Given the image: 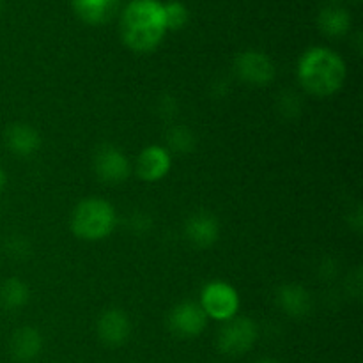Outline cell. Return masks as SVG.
Listing matches in <instances>:
<instances>
[{"label":"cell","instance_id":"cell-1","mask_svg":"<svg viewBox=\"0 0 363 363\" xmlns=\"http://www.w3.org/2000/svg\"><path fill=\"white\" fill-rule=\"evenodd\" d=\"M163 2L131 0L121 16V35L124 45L138 53H147L162 45L167 34Z\"/></svg>","mask_w":363,"mask_h":363},{"label":"cell","instance_id":"cell-2","mask_svg":"<svg viewBox=\"0 0 363 363\" xmlns=\"http://www.w3.org/2000/svg\"><path fill=\"white\" fill-rule=\"evenodd\" d=\"M346 62L326 46H312L298 62V80L301 87L315 98L333 96L346 80Z\"/></svg>","mask_w":363,"mask_h":363},{"label":"cell","instance_id":"cell-3","mask_svg":"<svg viewBox=\"0 0 363 363\" xmlns=\"http://www.w3.org/2000/svg\"><path fill=\"white\" fill-rule=\"evenodd\" d=\"M117 215L113 206L103 199H85L71 215V230L84 241H99L113 233Z\"/></svg>","mask_w":363,"mask_h":363},{"label":"cell","instance_id":"cell-4","mask_svg":"<svg viewBox=\"0 0 363 363\" xmlns=\"http://www.w3.org/2000/svg\"><path fill=\"white\" fill-rule=\"evenodd\" d=\"M199 305L208 318L225 323L236 318L238 311H240V294L230 284L213 280V282L206 284L202 289Z\"/></svg>","mask_w":363,"mask_h":363},{"label":"cell","instance_id":"cell-5","mask_svg":"<svg viewBox=\"0 0 363 363\" xmlns=\"http://www.w3.org/2000/svg\"><path fill=\"white\" fill-rule=\"evenodd\" d=\"M257 326L248 318H233L223 323L218 332V350L227 357H241L254 347Z\"/></svg>","mask_w":363,"mask_h":363},{"label":"cell","instance_id":"cell-6","mask_svg":"<svg viewBox=\"0 0 363 363\" xmlns=\"http://www.w3.org/2000/svg\"><path fill=\"white\" fill-rule=\"evenodd\" d=\"M238 77L252 85H268L275 78V66L266 53L257 50L241 52L234 60Z\"/></svg>","mask_w":363,"mask_h":363},{"label":"cell","instance_id":"cell-7","mask_svg":"<svg viewBox=\"0 0 363 363\" xmlns=\"http://www.w3.org/2000/svg\"><path fill=\"white\" fill-rule=\"evenodd\" d=\"M208 325V315L195 301H184L172 308L169 315V328L174 335L181 339H191L204 332Z\"/></svg>","mask_w":363,"mask_h":363},{"label":"cell","instance_id":"cell-8","mask_svg":"<svg viewBox=\"0 0 363 363\" xmlns=\"http://www.w3.org/2000/svg\"><path fill=\"white\" fill-rule=\"evenodd\" d=\"M94 172L103 183L119 184L130 177L131 165L123 151L112 145H103L94 155Z\"/></svg>","mask_w":363,"mask_h":363},{"label":"cell","instance_id":"cell-9","mask_svg":"<svg viewBox=\"0 0 363 363\" xmlns=\"http://www.w3.org/2000/svg\"><path fill=\"white\" fill-rule=\"evenodd\" d=\"M172 167V158L169 151L162 145H149L138 155L137 158V174L142 181L155 183L163 179Z\"/></svg>","mask_w":363,"mask_h":363},{"label":"cell","instance_id":"cell-10","mask_svg":"<svg viewBox=\"0 0 363 363\" xmlns=\"http://www.w3.org/2000/svg\"><path fill=\"white\" fill-rule=\"evenodd\" d=\"M131 332V325L128 315L123 311H106L98 321V335L105 346L119 347L128 340Z\"/></svg>","mask_w":363,"mask_h":363},{"label":"cell","instance_id":"cell-11","mask_svg":"<svg viewBox=\"0 0 363 363\" xmlns=\"http://www.w3.org/2000/svg\"><path fill=\"white\" fill-rule=\"evenodd\" d=\"M184 233H186L188 241L199 248H208L216 243L220 236V225L218 220L209 213H195L188 218L186 225H184Z\"/></svg>","mask_w":363,"mask_h":363},{"label":"cell","instance_id":"cell-12","mask_svg":"<svg viewBox=\"0 0 363 363\" xmlns=\"http://www.w3.org/2000/svg\"><path fill=\"white\" fill-rule=\"evenodd\" d=\"M4 142L6 147L9 149L13 155L27 158V156L34 155L41 145V137L38 131L32 126L23 123H14L7 126L6 133H4Z\"/></svg>","mask_w":363,"mask_h":363},{"label":"cell","instance_id":"cell-13","mask_svg":"<svg viewBox=\"0 0 363 363\" xmlns=\"http://www.w3.org/2000/svg\"><path fill=\"white\" fill-rule=\"evenodd\" d=\"M121 0H73V11L84 23L103 25L116 16Z\"/></svg>","mask_w":363,"mask_h":363},{"label":"cell","instance_id":"cell-14","mask_svg":"<svg viewBox=\"0 0 363 363\" xmlns=\"http://www.w3.org/2000/svg\"><path fill=\"white\" fill-rule=\"evenodd\" d=\"M9 350L16 362L28 363L35 360L43 350L41 333H39L38 330L30 328V326H25V328L16 330L14 335L11 337Z\"/></svg>","mask_w":363,"mask_h":363},{"label":"cell","instance_id":"cell-15","mask_svg":"<svg viewBox=\"0 0 363 363\" xmlns=\"http://www.w3.org/2000/svg\"><path fill=\"white\" fill-rule=\"evenodd\" d=\"M318 25L330 38H340V35H346L350 32L351 14L346 7L330 4L319 11Z\"/></svg>","mask_w":363,"mask_h":363},{"label":"cell","instance_id":"cell-16","mask_svg":"<svg viewBox=\"0 0 363 363\" xmlns=\"http://www.w3.org/2000/svg\"><path fill=\"white\" fill-rule=\"evenodd\" d=\"M279 303L287 315L301 318L311 311V296L300 286H286L279 293Z\"/></svg>","mask_w":363,"mask_h":363},{"label":"cell","instance_id":"cell-17","mask_svg":"<svg viewBox=\"0 0 363 363\" xmlns=\"http://www.w3.org/2000/svg\"><path fill=\"white\" fill-rule=\"evenodd\" d=\"M28 301V287L20 279H7L0 286V307L6 311H18Z\"/></svg>","mask_w":363,"mask_h":363},{"label":"cell","instance_id":"cell-18","mask_svg":"<svg viewBox=\"0 0 363 363\" xmlns=\"http://www.w3.org/2000/svg\"><path fill=\"white\" fill-rule=\"evenodd\" d=\"M163 13H165L167 30H181L190 20L188 7L179 0H169L163 2Z\"/></svg>","mask_w":363,"mask_h":363},{"label":"cell","instance_id":"cell-19","mask_svg":"<svg viewBox=\"0 0 363 363\" xmlns=\"http://www.w3.org/2000/svg\"><path fill=\"white\" fill-rule=\"evenodd\" d=\"M169 142L170 145L179 152H186L194 147V137H191L186 130H183V128H176V130L170 133Z\"/></svg>","mask_w":363,"mask_h":363},{"label":"cell","instance_id":"cell-20","mask_svg":"<svg viewBox=\"0 0 363 363\" xmlns=\"http://www.w3.org/2000/svg\"><path fill=\"white\" fill-rule=\"evenodd\" d=\"M6 183H7L6 172H4V169H2V167H0V194H2L4 188H6Z\"/></svg>","mask_w":363,"mask_h":363},{"label":"cell","instance_id":"cell-21","mask_svg":"<svg viewBox=\"0 0 363 363\" xmlns=\"http://www.w3.org/2000/svg\"><path fill=\"white\" fill-rule=\"evenodd\" d=\"M259 363H277V362H272V360H264V362H259Z\"/></svg>","mask_w":363,"mask_h":363}]
</instances>
